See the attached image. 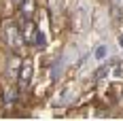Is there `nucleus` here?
<instances>
[{
	"instance_id": "obj_1",
	"label": "nucleus",
	"mask_w": 123,
	"mask_h": 121,
	"mask_svg": "<svg viewBox=\"0 0 123 121\" xmlns=\"http://www.w3.org/2000/svg\"><path fill=\"white\" fill-rule=\"evenodd\" d=\"M4 38H6V45L13 49V51H17V49L24 45V34H21V30L17 28V25L13 24V21H4Z\"/></svg>"
},
{
	"instance_id": "obj_5",
	"label": "nucleus",
	"mask_w": 123,
	"mask_h": 121,
	"mask_svg": "<svg viewBox=\"0 0 123 121\" xmlns=\"http://www.w3.org/2000/svg\"><path fill=\"white\" fill-rule=\"evenodd\" d=\"M19 64H21V62H19V60H15V57H13V60L9 62V74H11L13 79H15L17 74H19V68H21Z\"/></svg>"
},
{
	"instance_id": "obj_11",
	"label": "nucleus",
	"mask_w": 123,
	"mask_h": 121,
	"mask_svg": "<svg viewBox=\"0 0 123 121\" xmlns=\"http://www.w3.org/2000/svg\"><path fill=\"white\" fill-rule=\"evenodd\" d=\"M119 43H121V45H123V36H119Z\"/></svg>"
},
{
	"instance_id": "obj_3",
	"label": "nucleus",
	"mask_w": 123,
	"mask_h": 121,
	"mask_svg": "<svg viewBox=\"0 0 123 121\" xmlns=\"http://www.w3.org/2000/svg\"><path fill=\"white\" fill-rule=\"evenodd\" d=\"M32 72H34V64H32L30 60L21 62V70H19V74H17V81H19V87H21V89H25V87L30 85Z\"/></svg>"
},
{
	"instance_id": "obj_10",
	"label": "nucleus",
	"mask_w": 123,
	"mask_h": 121,
	"mask_svg": "<svg viewBox=\"0 0 123 121\" xmlns=\"http://www.w3.org/2000/svg\"><path fill=\"white\" fill-rule=\"evenodd\" d=\"M13 4H17V6H19V4H21V2H24V0H11Z\"/></svg>"
},
{
	"instance_id": "obj_2",
	"label": "nucleus",
	"mask_w": 123,
	"mask_h": 121,
	"mask_svg": "<svg viewBox=\"0 0 123 121\" xmlns=\"http://www.w3.org/2000/svg\"><path fill=\"white\" fill-rule=\"evenodd\" d=\"M21 34H24V43L25 45H45V38H43V34L38 32L36 24L32 21V19H25L24 21V30H21Z\"/></svg>"
},
{
	"instance_id": "obj_4",
	"label": "nucleus",
	"mask_w": 123,
	"mask_h": 121,
	"mask_svg": "<svg viewBox=\"0 0 123 121\" xmlns=\"http://www.w3.org/2000/svg\"><path fill=\"white\" fill-rule=\"evenodd\" d=\"M19 9H21V17L25 19H32V13H34V0H24L21 4H19Z\"/></svg>"
},
{
	"instance_id": "obj_8",
	"label": "nucleus",
	"mask_w": 123,
	"mask_h": 121,
	"mask_svg": "<svg viewBox=\"0 0 123 121\" xmlns=\"http://www.w3.org/2000/svg\"><path fill=\"white\" fill-rule=\"evenodd\" d=\"M60 72H62V60H57V62H55L53 72H51V79H57V76H60Z\"/></svg>"
},
{
	"instance_id": "obj_7",
	"label": "nucleus",
	"mask_w": 123,
	"mask_h": 121,
	"mask_svg": "<svg viewBox=\"0 0 123 121\" xmlns=\"http://www.w3.org/2000/svg\"><path fill=\"white\" fill-rule=\"evenodd\" d=\"M108 55V49H106V45H100L98 49H96V60H104Z\"/></svg>"
},
{
	"instance_id": "obj_6",
	"label": "nucleus",
	"mask_w": 123,
	"mask_h": 121,
	"mask_svg": "<svg viewBox=\"0 0 123 121\" xmlns=\"http://www.w3.org/2000/svg\"><path fill=\"white\" fill-rule=\"evenodd\" d=\"M15 94H17V89H15V87L6 89V94H4V104H6V106H9V104H11L13 100H15Z\"/></svg>"
},
{
	"instance_id": "obj_9",
	"label": "nucleus",
	"mask_w": 123,
	"mask_h": 121,
	"mask_svg": "<svg viewBox=\"0 0 123 121\" xmlns=\"http://www.w3.org/2000/svg\"><path fill=\"white\" fill-rule=\"evenodd\" d=\"M112 2H115V6H119V11L123 9V0H112Z\"/></svg>"
}]
</instances>
